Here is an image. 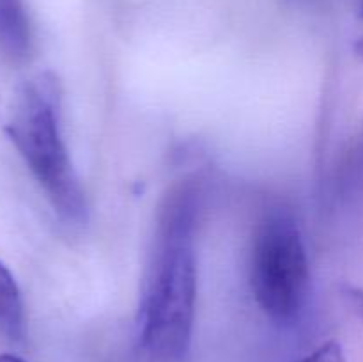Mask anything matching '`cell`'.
<instances>
[{"mask_svg":"<svg viewBox=\"0 0 363 362\" xmlns=\"http://www.w3.org/2000/svg\"><path fill=\"white\" fill-rule=\"evenodd\" d=\"M197 213L199 185L194 180L172 185L160 202L138 304L140 362L188 361L197 300Z\"/></svg>","mask_w":363,"mask_h":362,"instance_id":"cell-1","label":"cell"},{"mask_svg":"<svg viewBox=\"0 0 363 362\" xmlns=\"http://www.w3.org/2000/svg\"><path fill=\"white\" fill-rule=\"evenodd\" d=\"M62 85L53 73L25 82L14 98L6 133L46 192L57 215L82 224L87 215L85 195L60 135Z\"/></svg>","mask_w":363,"mask_h":362,"instance_id":"cell-2","label":"cell"},{"mask_svg":"<svg viewBox=\"0 0 363 362\" xmlns=\"http://www.w3.org/2000/svg\"><path fill=\"white\" fill-rule=\"evenodd\" d=\"M250 284L259 307L279 325H293L308 297L311 270L300 227L287 209L266 213L254 233Z\"/></svg>","mask_w":363,"mask_h":362,"instance_id":"cell-3","label":"cell"},{"mask_svg":"<svg viewBox=\"0 0 363 362\" xmlns=\"http://www.w3.org/2000/svg\"><path fill=\"white\" fill-rule=\"evenodd\" d=\"M34 52V31L25 0H0V55L9 64H25Z\"/></svg>","mask_w":363,"mask_h":362,"instance_id":"cell-4","label":"cell"},{"mask_svg":"<svg viewBox=\"0 0 363 362\" xmlns=\"http://www.w3.org/2000/svg\"><path fill=\"white\" fill-rule=\"evenodd\" d=\"M0 334L16 343L25 337V312L20 287L4 263H0Z\"/></svg>","mask_w":363,"mask_h":362,"instance_id":"cell-5","label":"cell"},{"mask_svg":"<svg viewBox=\"0 0 363 362\" xmlns=\"http://www.w3.org/2000/svg\"><path fill=\"white\" fill-rule=\"evenodd\" d=\"M337 187L342 194H351L363 188V126L340 160Z\"/></svg>","mask_w":363,"mask_h":362,"instance_id":"cell-6","label":"cell"},{"mask_svg":"<svg viewBox=\"0 0 363 362\" xmlns=\"http://www.w3.org/2000/svg\"><path fill=\"white\" fill-rule=\"evenodd\" d=\"M298 362H347L346 355H344L342 346L337 341H328V343L321 344L315 348L312 353L305 355Z\"/></svg>","mask_w":363,"mask_h":362,"instance_id":"cell-7","label":"cell"},{"mask_svg":"<svg viewBox=\"0 0 363 362\" xmlns=\"http://www.w3.org/2000/svg\"><path fill=\"white\" fill-rule=\"evenodd\" d=\"M347 297H350L351 300L354 302V305H357V307L360 309V311H363V293H362V291H358V290H351V291H350V295H347Z\"/></svg>","mask_w":363,"mask_h":362,"instance_id":"cell-8","label":"cell"},{"mask_svg":"<svg viewBox=\"0 0 363 362\" xmlns=\"http://www.w3.org/2000/svg\"><path fill=\"white\" fill-rule=\"evenodd\" d=\"M0 362H25V361H21V358L14 357V355L2 353V355H0Z\"/></svg>","mask_w":363,"mask_h":362,"instance_id":"cell-9","label":"cell"},{"mask_svg":"<svg viewBox=\"0 0 363 362\" xmlns=\"http://www.w3.org/2000/svg\"><path fill=\"white\" fill-rule=\"evenodd\" d=\"M360 52H362V55H363V43L360 45Z\"/></svg>","mask_w":363,"mask_h":362,"instance_id":"cell-10","label":"cell"},{"mask_svg":"<svg viewBox=\"0 0 363 362\" xmlns=\"http://www.w3.org/2000/svg\"><path fill=\"white\" fill-rule=\"evenodd\" d=\"M362 16H363V0H362Z\"/></svg>","mask_w":363,"mask_h":362,"instance_id":"cell-11","label":"cell"}]
</instances>
